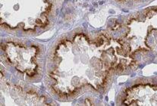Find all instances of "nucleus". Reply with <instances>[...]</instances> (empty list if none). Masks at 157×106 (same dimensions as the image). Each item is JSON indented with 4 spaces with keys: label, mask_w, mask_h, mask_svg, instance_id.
I'll list each match as a JSON object with an SVG mask.
<instances>
[{
    "label": "nucleus",
    "mask_w": 157,
    "mask_h": 106,
    "mask_svg": "<svg viewBox=\"0 0 157 106\" xmlns=\"http://www.w3.org/2000/svg\"><path fill=\"white\" fill-rule=\"evenodd\" d=\"M60 93L72 96L100 92L114 74L134 68L111 33L78 32L60 45Z\"/></svg>",
    "instance_id": "nucleus-1"
},
{
    "label": "nucleus",
    "mask_w": 157,
    "mask_h": 106,
    "mask_svg": "<svg viewBox=\"0 0 157 106\" xmlns=\"http://www.w3.org/2000/svg\"><path fill=\"white\" fill-rule=\"evenodd\" d=\"M117 29L121 30V36L112 34L134 67L139 56L143 60L147 55L157 54V6L137 12Z\"/></svg>",
    "instance_id": "nucleus-2"
},
{
    "label": "nucleus",
    "mask_w": 157,
    "mask_h": 106,
    "mask_svg": "<svg viewBox=\"0 0 157 106\" xmlns=\"http://www.w3.org/2000/svg\"><path fill=\"white\" fill-rule=\"evenodd\" d=\"M119 105H157V78L137 82L121 93Z\"/></svg>",
    "instance_id": "nucleus-3"
},
{
    "label": "nucleus",
    "mask_w": 157,
    "mask_h": 106,
    "mask_svg": "<svg viewBox=\"0 0 157 106\" xmlns=\"http://www.w3.org/2000/svg\"><path fill=\"white\" fill-rule=\"evenodd\" d=\"M117 2L120 3L121 6H135L139 4L145 2L147 0H115Z\"/></svg>",
    "instance_id": "nucleus-4"
}]
</instances>
